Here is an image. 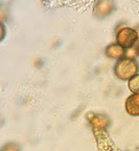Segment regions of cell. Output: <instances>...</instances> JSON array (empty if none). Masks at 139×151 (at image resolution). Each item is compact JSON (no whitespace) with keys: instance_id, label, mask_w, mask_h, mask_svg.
Masks as SVG:
<instances>
[{"instance_id":"cell-1","label":"cell","mask_w":139,"mask_h":151,"mask_svg":"<svg viewBox=\"0 0 139 151\" xmlns=\"http://www.w3.org/2000/svg\"><path fill=\"white\" fill-rule=\"evenodd\" d=\"M139 66L137 62L133 59L123 58V59L117 61L114 66V73L116 78L123 81H129L138 75Z\"/></svg>"},{"instance_id":"cell-2","label":"cell","mask_w":139,"mask_h":151,"mask_svg":"<svg viewBox=\"0 0 139 151\" xmlns=\"http://www.w3.org/2000/svg\"><path fill=\"white\" fill-rule=\"evenodd\" d=\"M116 41L117 44L123 47L125 50H129L138 42V34L135 28L123 26L118 29L116 34Z\"/></svg>"},{"instance_id":"cell-3","label":"cell","mask_w":139,"mask_h":151,"mask_svg":"<svg viewBox=\"0 0 139 151\" xmlns=\"http://www.w3.org/2000/svg\"><path fill=\"white\" fill-rule=\"evenodd\" d=\"M87 119L95 132L104 131L110 125V119L106 114H103V113L89 112L87 114Z\"/></svg>"},{"instance_id":"cell-4","label":"cell","mask_w":139,"mask_h":151,"mask_svg":"<svg viewBox=\"0 0 139 151\" xmlns=\"http://www.w3.org/2000/svg\"><path fill=\"white\" fill-rule=\"evenodd\" d=\"M115 9V4L112 1H97L96 4L94 5V11H93V15L99 19H104L111 15V13L113 12Z\"/></svg>"},{"instance_id":"cell-5","label":"cell","mask_w":139,"mask_h":151,"mask_svg":"<svg viewBox=\"0 0 139 151\" xmlns=\"http://www.w3.org/2000/svg\"><path fill=\"white\" fill-rule=\"evenodd\" d=\"M105 55L109 59L119 61V60L123 59V57L125 56V50L117 43H113V44H110L106 47Z\"/></svg>"},{"instance_id":"cell-6","label":"cell","mask_w":139,"mask_h":151,"mask_svg":"<svg viewBox=\"0 0 139 151\" xmlns=\"http://www.w3.org/2000/svg\"><path fill=\"white\" fill-rule=\"evenodd\" d=\"M125 111L132 116H139V94H131L125 103Z\"/></svg>"},{"instance_id":"cell-7","label":"cell","mask_w":139,"mask_h":151,"mask_svg":"<svg viewBox=\"0 0 139 151\" xmlns=\"http://www.w3.org/2000/svg\"><path fill=\"white\" fill-rule=\"evenodd\" d=\"M128 87H129L130 91L132 92V93L139 94V75H136L131 80H129Z\"/></svg>"},{"instance_id":"cell-8","label":"cell","mask_w":139,"mask_h":151,"mask_svg":"<svg viewBox=\"0 0 139 151\" xmlns=\"http://www.w3.org/2000/svg\"><path fill=\"white\" fill-rule=\"evenodd\" d=\"M1 151H21V147L17 143H6L2 146Z\"/></svg>"},{"instance_id":"cell-9","label":"cell","mask_w":139,"mask_h":151,"mask_svg":"<svg viewBox=\"0 0 139 151\" xmlns=\"http://www.w3.org/2000/svg\"><path fill=\"white\" fill-rule=\"evenodd\" d=\"M135 29H136L137 34H138V41H139V25H137V27L135 28Z\"/></svg>"}]
</instances>
